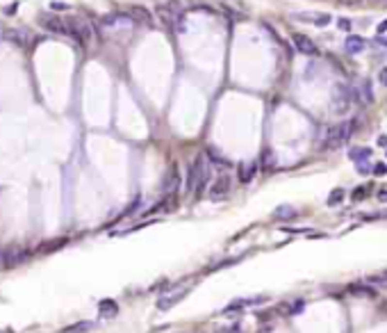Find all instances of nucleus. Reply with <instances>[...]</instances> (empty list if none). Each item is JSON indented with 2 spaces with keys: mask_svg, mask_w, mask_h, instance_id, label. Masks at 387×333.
<instances>
[{
  "mask_svg": "<svg viewBox=\"0 0 387 333\" xmlns=\"http://www.w3.org/2000/svg\"><path fill=\"white\" fill-rule=\"evenodd\" d=\"M355 128H357L355 119H351V121H342V123H337V126H333V128L326 133V139L321 142V149H323V151H337V149H342L351 137H353Z\"/></svg>",
  "mask_w": 387,
  "mask_h": 333,
  "instance_id": "obj_1",
  "label": "nucleus"
},
{
  "mask_svg": "<svg viewBox=\"0 0 387 333\" xmlns=\"http://www.w3.org/2000/svg\"><path fill=\"white\" fill-rule=\"evenodd\" d=\"M357 100L355 87L344 83H337L333 87V99H330V112L333 114H346L351 110V105Z\"/></svg>",
  "mask_w": 387,
  "mask_h": 333,
  "instance_id": "obj_2",
  "label": "nucleus"
},
{
  "mask_svg": "<svg viewBox=\"0 0 387 333\" xmlns=\"http://www.w3.org/2000/svg\"><path fill=\"white\" fill-rule=\"evenodd\" d=\"M160 16H162L164 23H169V25H176V30L178 32H185V25H182V7H180L178 2H166L160 7Z\"/></svg>",
  "mask_w": 387,
  "mask_h": 333,
  "instance_id": "obj_3",
  "label": "nucleus"
},
{
  "mask_svg": "<svg viewBox=\"0 0 387 333\" xmlns=\"http://www.w3.org/2000/svg\"><path fill=\"white\" fill-rule=\"evenodd\" d=\"M230 187H232L230 176L221 174L214 183H212V187H210V199H212V201H221V199H226L228 194H230Z\"/></svg>",
  "mask_w": 387,
  "mask_h": 333,
  "instance_id": "obj_4",
  "label": "nucleus"
},
{
  "mask_svg": "<svg viewBox=\"0 0 387 333\" xmlns=\"http://www.w3.org/2000/svg\"><path fill=\"white\" fill-rule=\"evenodd\" d=\"M291 41L296 46V50H301L303 55H317V46H314V41L310 37H306V34L294 32V34H291Z\"/></svg>",
  "mask_w": 387,
  "mask_h": 333,
  "instance_id": "obj_5",
  "label": "nucleus"
},
{
  "mask_svg": "<svg viewBox=\"0 0 387 333\" xmlns=\"http://www.w3.org/2000/svg\"><path fill=\"white\" fill-rule=\"evenodd\" d=\"M210 181V162L203 155H198V183H196V189H198V194H201L205 185Z\"/></svg>",
  "mask_w": 387,
  "mask_h": 333,
  "instance_id": "obj_6",
  "label": "nucleus"
},
{
  "mask_svg": "<svg viewBox=\"0 0 387 333\" xmlns=\"http://www.w3.org/2000/svg\"><path fill=\"white\" fill-rule=\"evenodd\" d=\"M185 297H187V290H178V292H173V295H169V297H162V299L157 301V308H160V311H169L176 303L182 301Z\"/></svg>",
  "mask_w": 387,
  "mask_h": 333,
  "instance_id": "obj_7",
  "label": "nucleus"
},
{
  "mask_svg": "<svg viewBox=\"0 0 387 333\" xmlns=\"http://www.w3.org/2000/svg\"><path fill=\"white\" fill-rule=\"evenodd\" d=\"M126 16L130 18V21H134V23H144V25H150V21H153V16H150L144 7H130V9L126 12Z\"/></svg>",
  "mask_w": 387,
  "mask_h": 333,
  "instance_id": "obj_8",
  "label": "nucleus"
},
{
  "mask_svg": "<svg viewBox=\"0 0 387 333\" xmlns=\"http://www.w3.org/2000/svg\"><path fill=\"white\" fill-rule=\"evenodd\" d=\"M178 187H180V171H178V166H171L169 176H166L162 183V189L164 192H176Z\"/></svg>",
  "mask_w": 387,
  "mask_h": 333,
  "instance_id": "obj_9",
  "label": "nucleus"
},
{
  "mask_svg": "<svg viewBox=\"0 0 387 333\" xmlns=\"http://www.w3.org/2000/svg\"><path fill=\"white\" fill-rule=\"evenodd\" d=\"M344 48H346V53H349V55L362 53V50H365V39H362V37H355V34H353V37L346 39Z\"/></svg>",
  "mask_w": 387,
  "mask_h": 333,
  "instance_id": "obj_10",
  "label": "nucleus"
},
{
  "mask_svg": "<svg viewBox=\"0 0 387 333\" xmlns=\"http://www.w3.org/2000/svg\"><path fill=\"white\" fill-rule=\"evenodd\" d=\"M349 158L353 160V162H367V160L371 158V149H367V146H357V149H351L349 151Z\"/></svg>",
  "mask_w": 387,
  "mask_h": 333,
  "instance_id": "obj_11",
  "label": "nucleus"
},
{
  "mask_svg": "<svg viewBox=\"0 0 387 333\" xmlns=\"http://www.w3.org/2000/svg\"><path fill=\"white\" fill-rule=\"evenodd\" d=\"M196 183H198V158L194 160V165L189 166V171H187V183H185L187 192L196 189Z\"/></svg>",
  "mask_w": 387,
  "mask_h": 333,
  "instance_id": "obj_12",
  "label": "nucleus"
},
{
  "mask_svg": "<svg viewBox=\"0 0 387 333\" xmlns=\"http://www.w3.org/2000/svg\"><path fill=\"white\" fill-rule=\"evenodd\" d=\"M355 94H357V99H360V100H367V103H371V100H373L371 83H369V80H362V83H360V87L355 89Z\"/></svg>",
  "mask_w": 387,
  "mask_h": 333,
  "instance_id": "obj_13",
  "label": "nucleus"
},
{
  "mask_svg": "<svg viewBox=\"0 0 387 333\" xmlns=\"http://www.w3.org/2000/svg\"><path fill=\"white\" fill-rule=\"evenodd\" d=\"M349 292L351 295H357V297H373L376 295V290L367 283V285H360V283H351L349 285Z\"/></svg>",
  "mask_w": 387,
  "mask_h": 333,
  "instance_id": "obj_14",
  "label": "nucleus"
},
{
  "mask_svg": "<svg viewBox=\"0 0 387 333\" xmlns=\"http://www.w3.org/2000/svg\"><path fill=\"white\" fill-rule=\"evenodd\" d=\"M44 18V28H48V30L52 32H66V23L60 21V18H55V16H41Z\"/></svg>",
  "mask_w": 387,
  "mask_h": 333,
  "instance_id": "obj_15",
  "label": "nucleus"
},
{
  "mask_svg": "<svg viewBox=\"0 0 387 333\" xmlns=\"http://www.w3.org/2000/svg\"><path fill=\"white\" fill-rule=\"evenodd\" d=\"M294 217H296L294 205H278L274 210V219H294Z\"/></svg>",
  "mask_w": 387,
  "mask_h": 333,
  "instance_id": "obj_16",
  "label": "nucleus"
},
{
  "mask_svg": "<svg viewBox=\"0 0 387 333\" xmlns=\"http://www.w3.org/2000/svg\"><path fill=\"white\" fill-rule=\"evenodd\" d=\"M116 311H119V306L114 301H100V315H105V317H114L116 315Z\"/></svg>",
  "mask_w": 387,
  "mask_h": 333,
  "instance_id": "obj_17",
  "label": "nucleus"
},
{
  "mask_svg": "<svg viewBox=\"0 0 387 333\" xmlns=\"http://www.w3.org/2000/svg\"><path fill=\"white\" fill-rule=\"evenodd\" d=\"M344 197H346V192H344L342 187L333 189V192L328 194V205H339V203L344 201Z\"/></svg>",
  "mask_w": 387,
  "mask_h": 333,
  "instance_id": "obj_18",
  "label": "nucleus"
},
{
  "mask_svg": "<svg viewBox=\"0 0 387 333\" xmlns=\"http://www.w3.org/2000/svg\"><path fill=\"white\" fill-rule=\"evenodd\" d=\"M89 329H94V322H78V324L64 329V333H84V331H89Z\"/></svg>",
  "mask_w": 387,
  "mask_h": 333,
  "instance_id": "obj_19",
  "label": "nucleus"
},
{
  "mask_svg": "<svg viewBox=\"0 0 387 333\" xmlns=\"http://www.w3.org/2000/svg\"><path fill=\"white\" fill-rule=\"evenodd\" d=\"M208 158L214 162V165H219V166H228V160L224 158V155H219V153L214 151V149H210L208 151Z\"/></svg>",
  "mask_w": 387,
  "mask_h": 333,
  "instance_id": "obj_20",
  "label": "nucleus"
},
{
  "mask_svg": "<svg viewBox=\"0 0 387 333\" xmlns=\"http://www.w3.org/2000/svg\"><path fill=\"white\" fill-rule=\"evenodd\" d=\"M255 171H258V162H253V165H248V166H246V169H244V174H242V181L248 183L251 178H253Z\"/></svg>",
  "mask_w": 387,
  "mask_h": 333,
  "instance_id": "obj_21",
  "label": "nucleus"
},
{
  "mask_svg": "<svg viewBox=\"0 0 387 333\" xmlns=\"http://www.w3.org/2000/svg\"><path fill=\"white\" fill-rule=\"evenodd\" d=\"M274 166V155L271 151H264L262 153V169H271Z\"/></svg>",
  "mask_w": 387,
  "mask_h": 333,
  "instance_id": "obj_22",
  "label": "nucleus"
},
{
  "mask_svg": "<svg viewBox=\"0 0 387 333\" xmlns=\"http://www.w3.org/2000/svg\"><path fill=\"white\" fill-rule=\"evenodd\" d=\"M365 194H367V187H355L353 189V194H351V199H353V201H362Z\"/></svg>",
  "mask_w": 387,
  "mask_h": 333,
  "instance_id": "obj_23",
  "label": "nucleus"
},
{
  "mask_svg": "<svg viewBox=\"0 0 387 333\" xmlns=\"http://www.w3.org/2000/svg\"><path fill=\"white\" fill-rule=\"evenodd\" d=\"M373 174H376V176H385L387 174V165H385V162H378V165L373 166Z\"/></svg>",
  "mask_w": 387,
  "mask_h": 333,
  "instance_id": "obj_24",
  "label": "nucleus"
},
{
  "mask_svg": "<svg viewBox=\"0 0 387 333\" xmlns=\"http://www.w3.org/2000/svg\"><path fill=\"white\" fill-rule=\"evenodd\" d=\"M219 333H242L239 326H228V329H219Z\"/></svg>",
  "mask_w": 387,
  "mask_h": 333,
  "instance_id": "obj_25",
  "label": "nucleus"
},
{
  "mask_svg": "<svg viewBox=\"0 0 387 333\" xmlns=\"http://www.w3.org/2000/svg\"><path fill=\"white\" fill-rule=\"evenodd\" d=\"M339 28H342V30H351V21H346V18H339Z\"/></svg>",
  "mask_w": 387,
  "mask_h": 333,
  "instance_id": "obj_26",
  "label": "nucleus"
},
{
  "mask_svg": "<svg viewBox=\"0 0 387 333\" xmlns=\"http://www.w3.org/2000/svg\"><path fill=\"white\" fill-rule=\"evenodd\" d=\"M378 80H380V83H383V84H385V87H387V68H383V71H380Z\"/></svg>",
  "mask_w": 387,
  "mask_h": 333,
  "instance_id": "obj_27",
  "label": "nucleus"
},
{
  "mask_svg": "<svg viewBox=\"0 0 387 333\" xmlns=\"http://www.w3.org/2000/svg\"><path fill=\"white\" fill-rule=\"evenodd\" d=\"M378 199H380V201H387V187H383L378 192Z\"/></svg>",
  "mask_w": 387,
  "mask_h": 333,
  "instance_id": "obj_28",
  "label": "nucleus"
},
{
  "mask_svg": "<svg viewBox=\"0 0 387 333\" xmlns=\"http://www.w3.org/2000/svg\"><path fill=\"white\" fill-rule=\"evenodd\" d=\"M68 5H64V2H52V9H66Z\"/></svg>",
  "mask_w": 387,
  "mask_h": 333,
  "instance_id": "obj_29",
  "label": "nucleus"
},
{
  "mask_svg": "<svg viewBox=\"0 0 387 333\" xmlns=\"http://www.w3.org/2000/svg\"><path fill=\"white\" fill-rule=\"evenodd\" d=\"M342 5H357V2H362V0H339Z\"/></svg>",
  "mask_w": 387,
  "mask_h": 333,
  "instance_id": "obj_30",
  "label": "nucleus"
},
{
  "mask_svg": "<svg viewBox=\"0 0 387 333\" xmlns=\"http://www.w3.org/2000/svg\"><path fill=\"white\" fill-rule=\"evenodd\" d=\"M378 32H387V21H383V23L378 25Z\"/></svg>",
  "mask_w": 387,
  "mask_h": 333,
  "instance_id": "obj_31",
  "label": "nucleus"
},
{
  "mask_svg": "<svg viewBox=\"0 0 387 333\" xmlns=\"http://www.w3.org/2000/svg\"><path fill=\"white\" fill-rule=\"evenodd\" d=\"M14 12H16V5H9V7L5 9V14H14Z\"/></svg>",
  "mask_w": 387,
  "mask_h": 333,
  "instance_id": "obj_32",
  "label": "nucleus"
},
{
  "mask_svg": "<svg viewBox=\"0 0 387 333\" xmlns=\"http://www.w3.org/2000/svg\"><path fill=\"white\" fill-rule=\"evenodd\" d=\"M378 144H380V146H387V137H385V135L378 137Z\"/></svg>",
  "mask_w": 387,
  "mask_h": 333,
  "instance_id": "obj_33",
  "label": "nucleus"
},
{
  "mask_svg": "<svg viewBox=\"0 0 387 333\" xmlns=\"http://www.w3.org/2000/svg\"><path fill=\"white\" fill-rule=\"evenodd\" d=\"M2 256H5V253H0V265H2Z\"/></svg>",
  "mask_w": 387,
  "mask_h": 333,
  "instance_id": "obj_34",
  "label": "nucleus"
},
{
  "mask_svg": "<svg viewBox=\"0 0 387 333\" xmlns=\"http://www.w3.org/2000/svg\"><path fill=\"white\" fill-rule=\"evenodd\" d=\"M380 2H387V0H380Z\"/></svg>",
  "mask_w": 387,
  "mask_h": 333,
  "instance_id": "obj_35",
  "label": "nucleus"
}]
</instances>
